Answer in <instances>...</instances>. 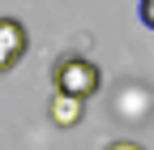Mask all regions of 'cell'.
Wrapping results in <instances>:
<instances>
[{
  "label": "cell",
  "mask_w": 154,
  "mask_h": 150,
  "mask_svg": "<svg viewBox=\"0 0 154 150\" xmlns=\"http://www.w3.org/2000/svg\"><path fill=\"white\" fill-rule=\"evenodd\" d=\"M51 77H56V95H69V99H82V103L90 95H99V86H103L99 64L86 60V56H64L51 69Z\"/></svg>",
  "instance_id": "cell-1"
},
{
  "label": "cell",
  "mask_w": 154,
  "mask_h": 150,
  "mask_svg": "<svg viewBox=\"0 0 154 150\" xmlns=\"http://www.w3.org/2000/svg\"><path fill=\"white\" fill-rule=\"evenodd\" d=\"M30 39H26V26L17 22V17H0V77L5 73H13L17 64H22Z\"/></svg>",
  "instance_id": "cell-2"
},
{
  "label": "cell",
  "mask_w": 154,
  "mask_h": 150,
  "mask_svg": "<svg viewBox=\"0 0 154 150\" xmlns=\"http://www.w3.org/2000/svg\"><path fill=\"white\" fill-rule=\"evenodd\" d=\"M82 116H86V103H82V99L51 95V103H47V120H51L56 129H77V124H82Z\"/></svg>",
  "instance_id": "cell-3"
},
{
  "label": "cell",
  "mask_w": 154,
  "mask_h": 150,
  "mask_svg": "<svg viewBox=\"0 0 154 150\" xmlns=\"http://www.w3.org/2000/svg\"><path fill=\"white\" fill-rule=\"evenodd\" d=\"M137 17H141L146 30H154V0H141V5H137Z\"/></svg>",
  "instance_id": "cell-4"
},
{
  "label": "cell",
  "mask_w": 154,
  "mask_h": 150,
  "mask_svg": "<svg viewBox=\"0 0 154 150\" xmlns=\"http://www.w3.org/2000/svg\"><path fill=\"white\" fill-rule=\"evenodd\" d=\"M103 150H146V146H137V142H111V146H103Z\"/></svg>",
  "instance_id": "cell-5"
}]
</instances>
